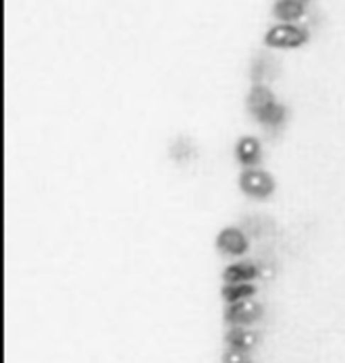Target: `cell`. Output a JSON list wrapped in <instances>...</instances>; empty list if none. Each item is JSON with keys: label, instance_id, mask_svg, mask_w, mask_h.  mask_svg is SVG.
Instances as JSON below:
<instances>
[{"label": "cell", "instance_id": "cell-1", "mask_svg": "<svg viewBox=\"0 0 345 363\" xmlns=\"http://www.w3.org/2000/svg\"><path fill=\"white\" fill-rule=\"evenodd\" d=\"M308 40V29L297 23H279L268 29L264 42L273 48H295L302 46Z\"/></svg>", "mask_w": 345, "mask_h": 363}, {"label": "cell", "instance_id": "cell-8", "mask_svg": "<svg viewBox=\"0 0 345 363\" xmlns=\"http://www.w3.org/2000/svg\"><path fill=\"white\" fill-rule=\"evenodd\" d=\"M306 13V4L297 2V0H279L275 4V17L281 19L283 23H295L304 17Z\"/></svg>", "mask_w": 345, "mask_h": 363}, {"label": "cell", "instance_id": "cell-15", "mask_svg": "<svg viewBox=\"0 0 345 363\" xmlns=\"http://www.w3.org/2000/svg\"><path fill=\"white\" fill-rule=\"evenodd\" d=\"M246 363H250V362H246Z\"/></svg>", "mask_w": 345, "mask_h": 363}, {"label": "cell", "instance_id": "cell-14", "mask_svg": "<svg viewBox=\"0 0 345 363\" xmlns=\"http://www.w3.org/2000/svg\"><path fill=\"white\" fill-rule=\"evenodd\" d=\"M297 2H302V4H306V2H310V0H297Z\"/></svg>", "mask_w": 345, "mask_h": 363}, {"label": "cell", "instance_id": "cell-9", "mask_svg": "<svg viewBox=\"0 0 345 363\" xmlns=\"http://www.w3.org/2000/svg\"><path fill=\"white\" fill-rule=\"evenodd\" d=\"M262 150H260V141L256 138H243L237 143V158L243 167H254L260 162Z\"/></svg>", "mask_w": 345, "mask_h": 363}, {"label": "cell", "instance_id": "cell-12", "mask_svg": "<svg viewBox=\"0 0 345 363\" xmlns=\"http://www.w3.org/2000/svg\"><path fill=\"white\" fill-rule=\"evenodd\" d=\"M256 118L262 125H266V127H279L285 121V108L279 102H275L273 106H268L266 111L260 112Z\"/></svg>", "mask_w": 345, "mask_h": 363}, {"label": "cell", "instance_id": "cell-3", "mask_svg": "<svg viewBox=\"0 0 345 363\" xmlns=\"http://www.w3.org/2000/svg\"><path fill=\"white\" fill-rule=\"evenodd\" d=\"M260 315H262V308H260L258 301L252 299V297L241 299L237 303H231L227 308V313H225V318H227L231 326H250V324H254L258 320Z\"/></svg>", "mask_w": 345, "mask_h": 363}, {"label": "cell", "instance_id": "cell-4", "mask_svg": "<svg viewBox=\"0 0 345 363\" xmlns=\"http://www.w3.org/2000/svg\"><path fill=\"white\" fill-rule=\"evenodd\" d=\"M217 247L229 255H243L248 252V237L241 228H223L217 237Z\"/></svg>", "mask_w": 345, "mask_h": 363}, {"label": "cell", "instance_id": "cell-2", "mask_svg": "<svg viewBox=\"0 0 345 363\" xmlns=\"http://www.w3.org/2000/svg\"><path fill=\"white\" fill-rule=\"evenodd\" d=\"M239 185L243 189V194L252 197H268L275 191V181L268 172L258 170V168H250L241 174L239 179Z\"/></svg>", "mask_w": 345, "mask_h": 363}, {"label": "cell", "instance_id": "cell-13", "mask_svg": "<svg viewBox=\"0 0 345 363\" xmlns=\"http://www.w3.org/2000/svg\"><path fill=\"white\" fill-rule=\"evenodd\" d=\"M246 351H239V349H231L229 353L225 355V363H246Z\"/></svg>", "mask_w": 345, "mask_h": 363}, {"label": "cell", "instance_id": "cell-7", "mask_svg": "<svg viewBox=\"0 0 345 363\" xmlns=\"http://www.w3.org/2000/svg\"><path fill=\"white\" fill-rule=\"evenodd\" d=\"M275 102H277V100H275L273 91H270L266 85H254L252 91H250V96H248V108H250V112H252L254 116H258L260 112L266 111V108L273 106Z\"/></svg>", "mask_w": 345, "mask_h": 363}, {"label": "cell", "instance_id": "cell-10", "mask_svg": "<svg viewBox=\"0 0 345 363\" xmlns=\"http://www.w3.org/2000/svg\"><path fill=\"white\" fill-rule=\"evenodd\" d=\"M254 295H256V286L252 282H227L225 289H223V299L229 306L241 301V299L254 297Z\"/></svg>", "mask_w": 345, "mask_h": 363}, {"label": "cell", "instance_id": "cell-5", "mask_svg": "<svg viewBox=\"0 0 345 363\" xmlns=\"http://www.w3.org/2000/svg\"><path fill=\"white\" fill-rule=\"evenodd\" d=\"M227 342L231 345V349H239L248 353L258 345V333L248 326H233L227 333Z\"/></svg>", "mask_w": 345, "mask_h": 363}, {"label": "cell", "instance_id": "cell-6", "mask_svg": "<svg viewBox=\"0 0 345 363\" xmlns=\"http://www.w3.org/2000/svg\"><path fill=\"white\" fill-rule=\"evenodd\" d=\"M258 274L260 270L256 264H252V262H235L225 270L223 280H225V284L227 282H252Z\"/></svg>", "mask_w": 345, "mask_h": 363}, {"label": "cell", "instance_id": "cell-11", "mask_svg": "<svg viewBox=\"0 0 345 363\" xmlns=\"http://www.w3.org/2000/svg\"><path fill=\"white\" fill-rule=\"evenodd\" d=\"M275 75H277V65H275L273 56H260L258 60L254 62V69H252V79H254V84L264 85L266 82L275 79Z\"/></svg>", "mask_w": 345, "mask_h": 363}]
</instances>
